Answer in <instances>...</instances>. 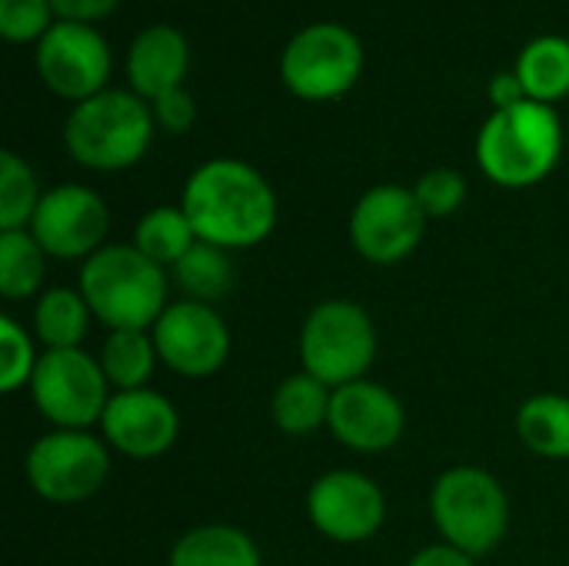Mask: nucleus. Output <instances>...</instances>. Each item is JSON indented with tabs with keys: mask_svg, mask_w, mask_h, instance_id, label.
<instances>
[{
	"mask_svg": "<svg viewBox=\"0 0 569 566\" xmlns=\"http://www.w3.org/2000/svg\"><path fill=\"white\" fill-rule=\"evenodd\" d=\"M363 73V43L343 23H310L293 33L280 53L283 87L307 100L327 103L353 90Z\"/></svg>",
	"mask_w": 569,
	"mask_h": 566,
	"instance_id": "obj_7",
	"label": "nucleus"
},
{
	"mask_svg": "<svg viewBox=\"0 0 569 566\" xmlns=\"http://www.w3.org/2000/svg\"><path fill=\"white\" fill-rule=\"evenodd\" d=\"M37 360H40V354H37L27 327L20 320H13L10 314H3L0 317V390L17 394V390L30 387Z\"/></svg>",
	"mask_w": 569,
	"mask_h": 566,
	"instance_id": "obj_28",
	"label": "nucleus"
},
{
	"mask_svg": "<svg viewBox=\"0 0 569 566\" xmlns=\"http://www.w3.org/2000/svg\"><path fill=\"white\" fill-rule=\"evenodd\" d=\"M100 437L110 450L130 460H157L163 457L180 437V414L170 397L143 387V390H120L110 397Z\"/></svg>",
	"mask_w": 569,
	"mask_h": 566,
	"instance_id": "obj_16",
	"label": "nucleus"
},
{
	"mask_svg": "<svg viewBox=\"0 0 569 566\" xmlns=\"http://www.w3.org/2000/svg\"><path fill=\"white\" fill-rule=\"evenodd\" d=\"M143 257H150L153 264H160L163 270H170L193 244H197V234H193V224L190 217L183 214V207H150L137 227H133V240H130Z\"/></svg>",
	"mask_w": 569,
	"mask_h": 566,
	"instance_id": "obj_26",
	"label": "nucleus"
},
{
	"mask_svg": "<svg viewBox=\"0 0 569 566\" xmlns=\"http://www.w3.org/2000/svg\"><path fill=\"white\" fill-rule=\"evenodd\" d=\"M30 397L40 417L53 430H90L100 427L103 410L110 404V380L93 354L70 350H43L30 380Z\"/></svg>",
	"mask_w": 569,
	"mask_h": 566,
	"instance_id": "obj_8",
	"label": "nucleus"
},
{
	"mask_svg": "<svg viewBox=\"0 0 569 566\" xmlns=\"http://www.w3.org/2000/svg\"><path fill=\"white\" fill-rule=\"evenodd\" d=\"M563 153V123L553 107L527 100L510 110H493L477 133L480 170L507 190H523L547 180Z\"/></svg>",
	"mask_w": 569,
	"mask_h": 566,
	"instance_id": "obj_3",
	"label": "nucleus"
},
{
	"mask_svg": "<svg viewBox=\"0 0 569 566\" xmlns=\"http://www.w3.org/2000/svg\"><path fill=\"white\" fill-rule=\"evenodd\" d=\"M517 437L543 460H569V397L533 394L517 410Z\"/></svg>",
	"mask_w": 569,
	"mask_h": 566,
	"instance_id": "obj_22",
	"label": "nucleus"
},
{
	"mask_svg": "<svg viewBox=\"0 0 569 566\" xmlns=\"http://www.w3.org/2000/svg\"><path fill=\"white\" fill-rule=\"evenodd\" d=\"M327 427L347 450L383 454L400 444L407 430V410L390 387L367 377L333 390Z\"/></svg>",
	"mask_w": 569,
	"mask_h": 566,
	"instance_id": "obj_15",
	"label": "nucleus"
},
{
	"mask_svg": "<svg viewBox=\"0 0 569 566\" xmlns=\"http://www.w3.org/2000/svg\"><path fill=\"white\" fill-rule=\"evenodd\" d=\"M170 277H173L177 290L183 294V300H197V304H210V307L217 300H223L233 290V284H237V270H233L230 250L203 244V240H197L170 267Z\"/></svg>",
	"mask_w": 569,
	"mask_h": 566,
	"instance_id": "obj_23",
	"label": "nucleus"
},
{
	"mask_svg": "<svg viewBox=\"0 0 569 566\" xmlns=\"http://www.w3.org/2000/svg\"><path fill=\"white\" fill-rule=\"evenodd\" d=\"M330 400L333 390L310 377L307 370L290 374L277 384L270 397V417L280 434L287 437H310L330 420Z\"/></svg>",
	"mask_w": 569,
	"mask_h": 566,
	"instance_id": "obj_19",
	"label": "nucleus"
},
{
	"mask_svg": "<svg viewBox=\"0 0 569 566\" xmlns=\"http://www.w3.org/2000/svg\"><path fill=\"white\" fill-rule=\"evenodd\" d=\"M307 517L330 544L357 547L380 534L387 520V497L380 484L360 470H330L307 490Z\"/></svg>",
	"mask_w": 569,
	"mask_h": 566,
	"instance_id": "obj_11",
	"label": "nucleus"
},
{
	"mask_svg": "<svg viewBox=\"0 0 569 566\" xmlns=\"http://www.w3.org/2000/svg\"><path fill=\"white\" fill-rule=\"evenodd\" d=\"M120 0H50L57 20H77V23H97L103 20Z\"/></svg>",
	"mask_w": 569,
	"mask_h": 566,
	"instance_id": "obj_32",
	"label": "nucleus"
},
{
	"mask_svg": "<svg viewBox=\"0 0 569 566\" xmlns=\"http://www.w3.org/2000/svg\"><path fill=\"white\" fill-rule=\"evenodd\" d=\"M567 566H569V564H567Z\"/></svg>",
	"mask_w": 569,
	"mask_h": 566,
	"instance_id": "obj_35",
	"label": "nucleus"
},
{
	"mask_svg": "<svg viewBox=\"0 0 569 566\" xmlns=\"http://www.w3.org/2000/svg\"><path fill=\"white\" fill-rule=\"evenodd\" d=\"M93 310L77 287H47L33 304V337L43 350L80 347L90 330Z\"/></svg>",
	"mask_w": 569,
	"mask_h": 566,
	"instance_id": "obj_20",
	"label": "nucleus"
},
{
	"mask_svg": "<svg viewBox=\"0 0 569 566\" xmlns=\"http://www.w3.org/2000/svg\"><path fill=\"white\" fill-rule=\"evenodd\" d=\"M47 250L30 230H0V294L10 304L40 297L47 287Z\"/></svg>",
	"mask_w": 569,
	"mask_h": 566,
	"instance_id": "obj_25",
	"label": "nucleus"
},
{
	"mask_svg": "<svg viewBox=\"0 0 569 566\" xmlns=\"http://www.w3.org/2000/svg\"><path fill=\"white\" fill-rule=\"evenodd\" d=\"M527 87V97L537 103H560L569 97V40L560 33H543L533 37L513 67Z\"/></svg>",
	"mask_w": 569,
	"mask_h": 566,
	"instance_id": "obj_21",
	"label": "nucleus"
},
{
	"mask_svg": "<svg viewBox=\"0 0 569 566\" xmlns=\"http://www.w3.org/2000/svg\"><path fill=\"white\" fill-rule=\"evenodd\" d=\"M170 270L143 257L133 244H107L80 264L77 290L107 330H153L170 307Z\"/></svg>",
	"mask_w": 569,
	"mask_h": 566,
	"instance_id": "obj_2",
	"label": "nucleus"
},
{
	"mask_svg": "<svg viewBox=\"0 0 569 566\" xmlns=\"http://www.w3.org/2000/svg\"><path fill=\"white\" fill-rule=\"evenodd\" d=\"M157 357L167 370L187 380H207L223 370L230 357V327L210 304L177 300L153 324Z\"/></svg>",
	"mask_w": 569,
	"mask_h": 566,
	"instance_id": "obj_13",
	"label": "nucleus"
},
{
	"mask_svg": "<svg viewBox=\"0 0 569 566\" xmlns=\"http://www.w3.org/2000/svg\"><path fill=\"white\" fill-rule=\"evenodd\" d=\"M53 23L50 0H0V33L10 43H40Z\"/></svg>",
	"mask_w": 569,
	"mask_h": 566,
	"instance_id": "obj_30",
	"label": "nucleus"
},
{
	"mask_svg": "<svg viewBox=\"0 0 569 566\" xmlns=\"http://www.w3.org/2000/svg\"><path fill=\"white\" fill-rule=\"evenodd\" d=\"M150 110H153L157 127L167 130V133H187L193 127V120H197V103L187 93V87H177V90L150 100Z\"/></svg>",
	"mask_w": 569,
	"mask_h": 566,
	"instance_id": "obj_31",
	"label": "nucleus"
},
{
	"mask_svg": "<svg viewBox=\"0 0 569 566\" xmlns=\"http://www.w3.org/2000/svg\"><path fill=\"white\" fill-rule=\"evenodd\" d=\"M407 566H477V557H470V554H463L460 547H453V544H427V547H420Z\"/></svg>",
	"mask_w": 569,
	"mask_h": 566,
	"instance_id": "obj_34",
	"label": "nucleus"
},
{
	"mask_svg": "<svg viewBox=\"0 0 569 566\" xmlns=\"http://www.w3.org/2000/svg\"><path fill=\"white\" fill-rule=\"evenodd\" d=\"M427 214L413 197V187L377 183L370 187L350 214L353 250L377 267L407 260L427 234Z\"/></svg>",
	"mask_w": 569,
	"mask_h": 566,
	"instance_id": "obj_10",
	"label": "nucleus"
},
{
	"mask_svg": "<svg viewBox=\"0 0 569 566\" xmlns=\"http://www.w3.org/2000/svg\"><path fill=\"white\" fill-rule=\"evenodd\" d=\"M97 360H100L103 377L110 380L113 394L150 387L153 370L160 364L150 330H107V340H103Z\"/></svg>",
	"mask_w": 569,
	"mask_h": 566,
	"instance_id": "obj_24",
	"label": "nucleus"
},
{
	"mask_svg": "<svg viewBox=\"0 0 569 566\" xmlns=\"http://www.w3.org/2000/svg\"><path fill=\"white\" fill-rule=\"evenodd\" d=\"M190 70V43L170 23H153L140 30L127 50V80L137 97L147 103L183 87Z\"/></svg>",
	"mask_w": 569,
	"mask_h": 566,
	"instance_id": "obj_17",
	"label": "nucleus"
},
{
	"mask_svg": "<svg viewBox=\"0 0 569 566\" xmlns=\"http://www.w3.org/2000/svg\"><path fill=\"white\" fill-rule=\"evenodd\" d=\"M27 230L53 260H90L100 247H107L110 207L93 187L60 183L43 190Z\"/></svg>",
	"mask_w": 569,
	"mask_h": 566,
	"instance_id": "obj_14",
	"label": "nucleus"
},
{
	"mask_svg": "<svg viewBox=\"0 0 569 566\" xmlns=\"http://www.w3.org/2000/svg\"><path fill=\"white\" fill-rule=\"evenodd\" d=\"M430 517L443 544H453L480 560L507 540L510 497L490 470L460 464L433 480Z\"/></svg>",
	"mask_w": 569,
	"mask_h": 566,
	"instance_id": "obj_5",
	"label": "nucleus"
},
{
	"mask_svg": "<svg viewBox=\"0 0 569 566\" xmlns=\"http://www.w3.org/2000/svg\"><path fill=\"white\" fill-rule=\"evenodd\" d=\"M180 207L197 240L223 250L260 247L277 227V193L270 180L247 160L213 157L200 163L180 193Z\"/></svg>",
	"mask_w": 569,
	"mask_h": 566,
	"instance_id": "obj_1",
	"label": "nucleus"
},
{
	"mask_svg": "<svg viewBox=\"0 0 569 566\" xmlns=\"http://www.w3.org/2000/svg\"><path fill=\"white\" fill-rule=\"evenodd\" d=\"M530 97H527V87H523L517 70H500L490 80V103H493V110H510V107H520Z\"/></svg>",
	"mask_w": 569,
	"mask_h": 566,
	"instance_id": "obj_33",
	"label": "nucleus"
},
{
	"mask_svg": "<svg viewBox=\"0 0 569 566\" xmlns=\"http://www.w3.org/2000/svg\"><path fill=\"white\" fill-rule=\"evenodd\" d=\"M413 197L430 220H443V217H453L467 203V180L453 167H433L417 177Z\"/></svg>",
	"mask_w": 569,
	"mask_h": 566,
	"instance_id": "obj_29",
	"label": "nucleus"
},
{
	"mask_svg": "<svg viewBox=\"0 0 569 566\" xmlns=\"http://www.w3.org/2000/svg\"><path fill=\"white\" fill-rule=\"evenodd\" d=\"M23 470L40 500L83 504L110 480V447L90 430H50L33 440Z\"/></svg>",
	"mask_w": 569,
	"mask_h": 566,
	"instance_id": "obj_9",
	"label": "nucleus"
},
{
	"mask_svg": "<svg viewBox=\"0 0 569 566\" xmlns=\"http://www.w3.org/2000/svg\"><path fill=\"white\" fill-rule=\"evenodd\" d=\"M153 110L133 90H103L77 103L63 123L67 153L100 173L127 170L143 160L153 143Z\"/></svg>",
	"mask_w": 569,
	"mask_h": 566,
	"instance_id": "obj_4",
	"label": "nucleus"
},
{
	"mask_svg": "<svg viewBox=\"0 0 569 566\" xmlns=\"http://www.w3.org/2000/svg\"><path fill=\"white\" fill-rule=\"evenodd\" d=\"M377 360V327L373 317L347 300H320L300 327V364L310 377L330 390L367 380Z\"/></svg>",
	"mask_w": 569,
	"mask_h": 566,
	"instance_id": "obj_6",
	"label": "nucleus"
},
{
	"mask_svg": "<svg viewBox=\"0 0 569 566\" xmlns=\"http://www.w3.org/2000/svg\"><path fill=\"white\" fill-rule=\"evenodd\" d=\"M167 566H263V554L233 524H200L177 537Z\"/></svg>",
	"mask_w": 569,
	"mask_h": 566,
	"instance_id": "obj_18",
	"label": "nucleus"
},
{
	"mask_svg": "<svg viewBox=\"0 0 569 566\" xmlns=\"http://www.w3.org/2000/svg\"><path fill=\"white\" fill-rule=\"evenodd\" d=\"M37 173L13 150L0 153V230H27L40 207Z\"/></svg>",
	"mask_w": 569,
	"mask_h": 566,
	"instance_id": "obj_27",
	"label": "nucleus"
},
{
	"mask_svg": "<svg viewBox=\"0 0 569 566\" xmlns=\"http://www.w3.org/2000/svg\"><path fill=\"white\" fill-rule=\"evenodd\" d=\"M110 47L93 23L57 20L37 43V73L57 97L73 107L103 93L110 80Z\"/></svg>",
	"mask_w": 569,
	"mask_h": 566,
	"instance_id": "obj_12",
	"label": "nucleus"
}]
</instances>
